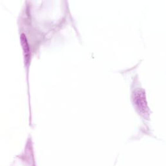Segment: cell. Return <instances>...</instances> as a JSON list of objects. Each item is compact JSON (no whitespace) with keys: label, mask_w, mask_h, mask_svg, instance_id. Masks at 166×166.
Masks as SVG:
<instances>
[{"label":"cell","mask_w":166,"mask_h":166,"mask_svg":"<svg viewBox=\"0 0 166 166\" xmlns=\"http://www.w3.org/2000/svg\"><path fill=\"white\" fill-rule=\"evenodd\" d=\"M132 102L139 115L144 118H149V108L146 100L145 92L142 89H137L132 94Z\"/></svg>","instance_id":"obj_1"},{"label":"cell","mask_w":166,"mask_h":166,"mask_svg":"<svg viewBox=\"0 0 166 166\" xmlns=\"http://www.w3.org/2000/svg\"><path fill=\"white\" fill-rule=\"evenodd\" d=\"M20 40H21V44L22 46L23 51H24L25 63H28L29 60H30V56H31L30 48H29L27 39L26 38V36L24 34H21Z\"/></svg>","instance_id":"obj_2"}]
</instances>
